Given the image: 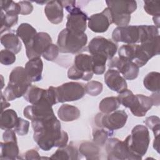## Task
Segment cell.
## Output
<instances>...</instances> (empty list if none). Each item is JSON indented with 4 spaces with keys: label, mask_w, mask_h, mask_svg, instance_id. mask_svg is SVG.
Listing matches in <instances>:
<instances>
[{
    "label": "cell",
    "mask_w": 160,
    "mask_h": 160,
    "mask_svg": "<svg viewBox=\"0 0 160 160\" xmlns=\"http://www.w3.org/2000/svg\"><path fill=\"white\" fill-rule=\"evenodd\" d=\"M34 131L33 138L38 146L48 151L53 147L63 148L68 144V133L61 130L60 121L56 116L31 121Z\"/></svg>",
    "instance_id": "6da1fadb"
},
{
    "label": "cell",
    "mask_w": 160,
    "mask_h": 160,
    "mask_svg": "<svg viewBox=\"0 0 160 160\" xmlns=\"http://www.w3.org/2000/svg\"><path fill=\"white\" fill-rule=\"evenodd\" d=\"M158 35V28L155 26H126L115 28L112 33V38L114 42L138 44L142 43Z\"/></svg>",
    "instance_id": "7a4b0ae2"
},
{
    "label": "cell",
    "mask_w": 160,
    "mask_h": 160,
    "mask_svg": "<svg viewBox=\"0 0 160 160\" xmlns=\"http://www.w3.org/2000/svg\"><path fill=\"white\" fill-rule=\"evenodd\" d=\"M132 159L139 160L146 153L150 142L149 132L148 128L138 124L133 128L131 134L124 141Z\"/></svg>",
    "instance_id": "3957f363"
},
{
    "label": "cell",
    "mask_w": 160,
    "mask_h": 160,
    "mask_svg": "<svg viewBox=\"0 0 160 160\" xmlns=\"http://www.w3.org/2000/svg\"><path fill=\"white\" fill-rule=\"evenodd\" d=\"M28 79L25 69L21 66L16 67L9 74V82L4 89L3 95L7 101H13L23 96L32 85Z\"/></svg>",
    "instance_id": "277c9868"
},
{
    "label": "cell",
    "mask_w": 160,
    "mask_h": 160,
    "mask_svg": "<svg viewBox=\"0 0 160 160\" xmlns=\"http://www.w3.org/2000/svg\"><path fill=\"white\" fill-rule=\"evenodd\" d=\"M87 42L85 33H77L65 28L58 35L57 45L61 53L75 54L83 51Z\"/></svg>",
    "instance_id": "5b68a950"
},
{
    "label": "cell",
    "mask_w": 160,
    "mask_h": 160,
    "mask_svg": "<svg viewBox=\"0 0 160 160\" xmlns=\"http://www.w3.org/2000/svg\"><path fill=\"white\" fill-rule=\"evenodd\" d=\"M109 9L112 23L118 27L128 26L131 21V14L137 9L136 1H106Z\"/></svg>",
    "instance_id": "8992f818"
},
{
    "label": "cell",
    "mask_w": 160,
    "mask_h": 160,
    "mask_svg": "<svg viewBox=\"0 0 160 160\" xmlns=\"http://www.w3.org/2000/svg\"><path fill=\"white\" fill-rule=\"evenodd\" d=\"M63 8L69 12L66 29L77 33H84L86 29L88 15L75 5L74 1H61Z\"/></svg>",
    "instance_id": "52a82bcc"
},
{
    "label": "cell",
    "mask_w": 160,
    "mask_h": 160,
    "mask_svg": "<svg viewBox=\"0 0 160 160\" xmlns=\"http://www.w3.org/2000/svg\"><path fill=\"white\" fill-rule=\"evenodd\" d=\"M91 55L79 54L74 60L73 65L68 71V77L70 79L84 81L90 80L93 76Z\"/></svg>",
    "instance_id": "ba28073f"
},
{
    "label": "cell",
    "mask_w": 160,
    "mask_h": 160,
    "mask_svg": "<svg viewBox=\"0 0 160 160\" xmlns=\"http://www.w3.org/2000/svg\"><path fill=\"white\" fill-rule=\"evenodd\" d=\"M128 114L123 110H116L111 113H98L94 118L95 124L98 127L110 131L122 128L126 123Z\"/></svg>",
    "instance_id": "9c48e42d"
},
{
    "label": "cell",
    "mask_w": 160,
    "mask_h": 160,
    "mask_svg": "<svg viewBox=\"0 0 160 160\" xmlns=\"http://www.w3.org/2000/svg\"><path fill=\"white\" fill-rule=\"evenodd\" d=\"M85 85L78 82H68L56 87L58 102L74 101L81 99L85 94Z\"/></svg>",
    "instance_id": "30bf717a"
},
{
    "label": "cell",
    "mask_w": 160,
    "mask_h": 160,
    "mask_svg": "<svg viewBox=\"0 0 160 160\" xmlns=\"http://www.w3.org/2000/svg\"><path fill=\"white\" fill-rule=\"evenodd\" d=\"M88 49L91 55H101L110 60L117 52L118 44L111 39L97 36L91 39L88 44Z\"/></svg>",
    "instance_id": "8fae6325"
},
{
    "label": "cell",
    "mask_w": 160,
    "mask_h": 160,
    "mask_svg": "<svg viewBox=\"0 0 160 160\" xmlns=\"http://www.w3.org/2000/svg\"><path fill=\"white\" fill-rule=\"evenodd\" d=\"M52 106L44 94L43 98L39 102L26 106L24 109L23 114L25 118L31 121L44 119L55 115Z\"/></svg>",
    "instance_id": "7c38bea8"
},
{
    "label": "cell",
    "mask_w": 160,
    "mask_h": 160,
    "mask_svg": "<svg viewBox=\"0 0 160 160\" xmlns=\"http://www.w3.org/2000/svg\"><path fill=\"white\" fill-rule=\"evenodd\" d=\"M52 44V39L49 34L44 32H38L26 44V53L29 59L40 58L46 48Z\"/></svg>",
    "instance_id": "4fadbf2b"
},
{
    "label": "cell",
    "mask_w": 160,
    "mask_h": 160,
    "mask_svg": "<svg viewBox=\"0 0 160 160\" xmlns=\"http://www.w3.org/2000/svg\"><path fill=\"white\" fill-rule=\"evenodd\" d=\"M4 142H1L0 159L14 160L19 159V148L15 131L11 129H6L3 132Z\"/></svg>",
    "instance_id": "5bb4252c"
},
{
    "label": "cell",
    "mask_w": 160,
    "mask_h": 160,
    "mask_svg": "<svg viewBox=\"0 0 160 160\" xmlns=\"http://www.w3.org/2000/svg\"><path fill=\"white\" fill-rule=\"evenodd\" d=\"M109 68H115L127 80L136 79L139 72V68L132 61L119 57H113L108 62Z\"/></svg>",
    "instance_id": "9a60e30c"
},
{
    "label": "cell",
    "mask_w": 160,
    "mask_h": 160,
    "mask_svg": "<svg viewBox=\"0 0 160 160\" xmlns=\"http://www.w3.org/2000/svg\"><path fill=\"white\" fill-rule=\"evenodd\" d=\"M106 150L109 160L132 159L125 142L118 138L108 139L106 142Z\"/></svg>",
    "instance_id": "2e32d148"
},
{
    "label": "cell",
    "mask_w": 160,
    "mask_h": 160,
    "mask_svg": "<svg viewBox=\"0 0 160 160\" xmlns=\"http://www.w3.org/2000/svg\"><path fill=\"white\" fill-rule=\"evenodd\" d=\"M112 24L111 11L107 7L101 12L91 15L88 19V27L94 32H106Z\"/></svg>",
    "instance_id": "e0dca14e"
},
{
    "label": "cell",
    "mask_w": 160,
    "mask_h": 160,
    "mask_svg": "<svg viewBox=\"0 0 160 160\" xmlns=\"http://www.w3.org/2000/svg\"><path fill=\"white\" fill-rule=\"evenodd\" d=\"M107 86L113 91L120 93L128 88L126 79L114 69H109L104 76Z\"/></svg>",
    "instance_id": "ac0fdd59"
},
{
    "label": "cell",
    "mask_w": 160,
    "mask_h": 160,
    "mask_svg": "<svg viewBox=\"0 0 160 160\" xmlns=\"http://www.w3.org/2000/svg\"><path fill=\"white\" fill-rule=\"evenodd\" d=\"M152 106V101L150 97L143 94H136L129 109L134 116L142 117L146 115Z\"/></svg>",
    "instance_id": "d6986e66"
},
{
    "label": "cell",
    "mask_w": 160,
    "mask_h": 160,
    "mask_svg": "<svg viewBox=\"0 0 160 160\" xmlns=\"http://www.w3.org/2000/svg\"><path fill=\"white\" fill-rule=\"evenodd\" d=\"M63 8L61 1L47 2L44 8V13L49 21L54 24L61 23L64 17Z\"/></svg>",
    "instance_id": "ffe728a7"
},
{
    "label": "cell",
    "mask_w": 160,
    "mask_h": 160,
    "mask_svg": "<svg viewBox=\"0 0 160 160\" xmlns=\"http://www.w3.org/2000/svg\"><path fill=\"white\" fill-rule=\"evenodd\" d=\"M25 71L31 82H38L42 79L43 62L41 58L29 59L25 65Z\"/></svg>",
    "instance_id": "44dd1931"
},
{
    "label": "cell",
    "mask_w": 160,
    "mask_h": 160,
    "mask_svg": "<svg viewBox=\"0 0 160 160\" xmlns=\"http://www.w3.org/2000/svg\"><path fill=\"white\" fill-rule=\"evenodd\" d=\"M78 151L76 148L70 143L63 148H59L57 151L51 156V159L62 160H76L78 159Z\"/></svg>",
    "instance_id": "7402d4cb"
},
{
    "label": "cell",
    "mask_w": 160,
    "mask_h": 160,
    "mask_svg": "<svg viewBox=\"0 0 160 160\" xmlns=\"http://www.w3.org/2000/svg\"><path fill=\"white\" fill-rule=\"evenodd\" d=\"M81 115L79 109L74 106L64 104L61 105L58 111L59 118L65 122L73 121L78 119Z\"/></svg>",
    "instance_id": "603a6c76"
},
{
    "label": "cell",
    "mask_w": 160,
    "mask_h": 160,
    "mask_svg": "<svg viewBox=\"0 0 160 160\" xmlns=\"http://www.w3.org/2000/svg\"><path fill=\"white\" fill-rule=\"evenodd\" d=\"M0 40L1 43L6 49L9 50L14 54H18L21 51L22 48L21 42L16 34L12 32L4 34L1 36Z\"/></svg>",
    "instance_id": "cb8c5ba5"
},
{
    "label": "cell",
    "mask_w": 160,
    "mask_h": 160,
    "mask_svg": "<svg viewBox=\"0 0 160 160\" xmlns=\"http://www.w3.org/2000/svg\"><path fill=\"white\" fill-rule=\"evenodd\" d=\"M79 151L86 159L95 160L99 159V146L94 142L89 141L82 142L79 146Z\"/></svg>",
    "instance_id": "d4e9b609"
},
{
    "label": "cell",
    "mask_w": 160,
    "mask_h": 160,
    "mask_svg": "<svg viewBox=\"0 0 160 160\" xmlns=\"http://www.w3.org/2000/svg\"><path fill=\"white\" fill-rule=\"evenodd\" d=\"M18 115L16 112L13 109H7L1 113V129H8L15 127L17 121Z\"/></svg>",
    "instance_id": "484cf974"
},
{
    "label": "cell",
    "mask_w": 160,
    "mask_h": 160,
    "mask_svg": "<svg viewBox=\"0 0 160 160\" xmlns=\"http://www.w3.org/2000/svg\"><path fill=\"white\" fill-rule=\"evenodd\" d=\"M159 35L140 43V46L149 59L159 54Z\"/></svg>",
    "instance_id": "4316f807"
},
{
    "label": "cell",
    "mask_w": 160,
    "mask_h": 160,
    "mask_svg": "<svg viewBox=\"0 0 160 160\" xmlns=\"http://www.w3.org/2000/svg\"><path fill=\"white\" fill-rule=\"evenodd\" d=\"M37 33L36 29L28 23L21 24L16 30V35L21 39L24 45H26Z\"/></svg>",
    "instance_id": "83f0119b"
},
{
    "label": "cell",
    "mask_w": 160,
    "mask_h": 160,
    "mask_svg": "<svg viewBox=\"0 0 160 160\" xmlns=\"http://www.w3.org/2000/svg\"><path fill=\"white\" fill-rule=\"evenodd\" d=\"M119 106L120 102L118 97L111 96L102 99L99 103V108L101 112L108 114L116 111Z\"/></svg>",
    "instance_id": "f1b7e54d"
},
{
    "label": "cell",
    "mask_w": 160,
    "mask_h": 160,
    "mask_svg": "<svg viewBox=\"0 0 160 160\" xmlns=\"http://www.w3.org/2000/svg\"><path fill=\"white\" fill-rule=\"evenodd\" d=\"M45 91L46 89L31 85L24 94L23 97L26 101L31 104H34L43 98Z\"/></svg>",
    "instance_id": "f546056e"
},
{
    "label": "cell",
    "mask_w": 160,
    "mask_h": 160,
    "mask_svg": "<svg viewBox=\"0 0 160 160\" xmlns=\"http://www.w3.org/2000/svg\"><path fill=\"white\" fill-rule=\"evenodd\" d=\"M159 76L158 72H150L144 78L143 84L144 87L152 92L159 91Z\"/></svg>",
    "instance_id": "4dcf8cb0"
},
{
    "label": "cell",
    "mask_w": 160,
    "mask_h": 160,
    "mask_svg": "<svg viewBox=\"0 0 160 160\" xmlns=\"http://www.w3.org/2000/svg\"><path fill=\"white\" fill-rule=\"evenodd\" d=\"M113 134V131L107 129L98 127L93 129V141L98 146H103L106 142L108 138Z\"/></svg>",
    "instance_id": "1f68e13d"
},
{
    "label": "cell",
    "mask_w": 160,
    "mask_h": 160,
    "mask_svg": "<svg viewBox=\"0 0 160 160\" xmlns=\"http://www.w3.org/2000/svg\"><path fill=\"white\" fill-rule=\"evenodd\" d=\"M138 44H126L121 46L118 50L119 57L134 62L137 51Z\"/></svg>",
    "instance_id": "d6a6232c"
},
{
    "label": "cell",
    "mask_w": 160,
    "mask_h": 160,
    "mask_svg": "<svg viewBox=\"0 0 160 160\" xmlns=\"http://www.w3.org/2000/svg\"><path fill=\"white\" fill-rule=\"evenodd\" d=\"M18 21V15L5 14L1 11V33L8 31L16 25Z\"/></svg>",
    "instance_id": "836d02e7"
},
{
    "label": "cell",
    "mask_w": 160,
    "mask_h": 160,
    "mask_svg": "<svg viewBox=\"0 0 160 160\" xmlns=\"http://www.w3.org/2000/svg\"><path fill=\"white\" fill-rule=\"evenodd\" d=\"M92 61V71L96 75L102 74L105 72L107 58L101 55H91Z\"/></svg>",
    "instance_id": "e575fe53"
},
{
    "label": "cell",
    "mask_w": 160,
    "mask_h": 160,
    "mask_svg": "<svg viewBox=\"0 0 160 160\" xmlns=\"http://www.w3.org/2000/svg\"><path fill=\"white\" fill-rule=\"evenodd\" d=\"M1 11H2L5 14L18 15L20 14V6L18 3L14 2L12 1L1 0Z\"/></svg>",
    "instance_id": "d590c367"
},
{
    "label": "cell",
    "mask_w": 160,
    "mask_h": 160,
    "mask_svg": "<svg viewBox=\"0 0 160 160\" xmlns=\"http://www.w3.org/2000/svg\"><path fill=\"white\" fill-rule=\"evenodd\" d=\"M144 9L145 11L153 17L160 15V1H144Z\"/></svg>",
    "instance_id": "8d00e7d4"
},
{
    "label": "cell",
    "mask_w": 160,
    "mask_h": 160,
    "mask_svg": "<svg viewBox=\"0 0 160 160\" xmlns=\"http://www.w3.org/2000/svg\"><path fill=\"white\" fill-rule=\"evenodd\" d=\"M102 84L97 81H91L85 84V92L90 96H96L102 91Z\"/></svg>",
    "instance_id": "74e56055"
},
{
    "label": "cell",
    "mask_w": 160,
    "mask_h": 160,
    "mask_svg": "<svg viewBox=\"0 0 160 160\" xmlns=\"http://www.w3.org/2000/svg\"><path fill=\"white\" fill-rule=\"evenodd\" d=\"M134 97L135 95L132 93V92L131 90L126 89L119 93L118 98L120 104H122L125 108H129L133 102Z\"/></svg>",
    "instance_id": "f35d334b"
},
{
    "label": "cell",
    "mask_w": 160,
    "mask_h": 160,
    "mask_svg": "<svg viewBox=\"0 0 160 160\" xmlns=\"http://www.w3.org/2000/svg\"><path fill=\"white\" fill-rule=\"evenodd\" d=\"M145 124L151 129L154 135V137L159 136L160 129V119L156 116L148 117L144 121Z\"/></svg>",
    "instance_id": "ab89813d"
},
{
    "label": "cell",
    "mask_w": 160,
    "mask_h": 160,
    "mask_svg": "<svg viewBox=\"0 0 160 160\" xmlns=\"http://www.w3.org/2000/svg\"><path fill=\"white\" fill-rule=\"evenodd\" d=\"M59 49L58 45L51 44L42 54V57L47 61H52L58 56Z\"/></svg>",
    "instance_id": "60d3db41"
},
{
    "label": "cell",
    "mask_w": 160,
    "mask_h": 160,
    "mask_svg": "<svg viewBox=\"0 0 160 160\" xmlns=\"http://www.w3.org/2000/svg\"><path fill=\"white\" fill-rule=\"evenodd\" d=\"M14 131L19 136H24L28 133L29 128V122L21 118H18Z\"/></svg>",
    "instance_id": "b9f144b4"
},
{
    "label": "cell",
    "mask_w": 160,
    "mask_h": 160,
    "mask_svg": "<svg viewBox=\"0 0 160 160\" xmlns=\"http://www.w3.org/2000/svg\"><path fill=\"white\" fill-rule=\"evenodd\" d=\"M16 54L13 52L8 50L2 49L1 51L0 62L2 64L8 66L13 64L16 61Z\"/></svg>",
    "instance_id": "7bdbcfd3"
},
{
    "label": "cell",
    "mask_w": 160,
    "mask_h": 160,
    "mask_svg": "<svg viewBox=\"0 0 160 160\" xmlns=\"http://www.w3.org/2000/svg\"><path fill=\"white\" fill-rule=\"evenodd\" d=\"M20 6V14L28 15L32 12L33 10V6L30 1H21L18 2Z\"/></svg>",
    "instance_id": "ee69618b"
},
{
    "label": "cell",
    "mask_w": 160,
    "mask_h": 160,
    "mask_svg": "<svg viewBox=\"0 0 160 160\" xmlns=\"http://www.w3.org/2000/svg\"><path fill=\"white\" fill-rule=\"evenodd\" d=\"M23 157L21 158V159H40L41 158L39 156L38 152L35 149H29L23 155Z\"/></svg>",
    "instance_id": "f6af8a7d"
},
{
    "label": "cell",
    "mask_w": 160,
    "mask_h": 160,
    "mask_svg": "<svg viewBox=\"0 0 160 160\" xmlns=\"http://www.w3.org/2000/svg\"><path fill=\"white\" fill-rule=\"evenodd\" d=\"M152 101V103L154 106H158L159 105V91L155 92L152 94L150 97Z\"/></svg>",
    "instance_id": "bcb514c9"
},
{
    "label": "cell",
    "mask_w": 160,
    "mask_h": 160,
    "mask_svg": "<svg viewBox=\"0 0 160 160\" xmlns=\"http://www.w3.org/2000/svg\"><path fill=\"white\" fill-rule=\"evenodd\" d=\"M1 94V112H2L4 111V109L10 106V104L6 101L7 99L5 98V97L2 94V92Z\"/></svg>",
    "instance_id": "7dc6e473"
},
{
    "label": "cell",
    "mask_w": 160,
    "mask_h": 160,
    "mask_svg": "<svg viewBox=\"0 0 160 160\" xmlns=\"http://www.w3.org/2000/svg\"><path fill=\"white\" fill-rule=\"evenodd\" d=\"M153 147L158 151V152H159V136L154 137Z\"/></svg>",
    "instance_id": "c3c4849f"
},
{
    "label": "cell",
    "mask_w": 160,
    "mask_h": 160,
    "mask_svg": "<svg viewBox=\"0 0 160 160\" xmlns=\"http://www.w3.org/2000/svg\"><path fill=\"white\" fill-rule=\"evenodd\" d=\"M153 21L155 24V26L158 28H159V16H156L153 17Z\"/></svg>",
    "instance_id": "681fc988"
}]
</instances>
